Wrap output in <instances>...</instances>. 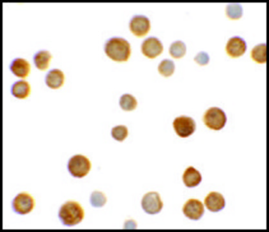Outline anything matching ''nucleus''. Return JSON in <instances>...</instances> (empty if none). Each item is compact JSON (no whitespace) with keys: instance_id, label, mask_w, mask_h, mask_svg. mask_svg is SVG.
<instances>
[{"instance_id":"nucleus-15","label":"nucleus","mask_w":269,"mask_h":232,"mask_svg":"<svg viewBox=\"0 0 269 232\" xmlns=\"http://www.w3.org/2000/svg\"><path fill=\"white\" fill-rule=\"evenodd\" d=\"M202 180L201 173L193 166H189L184 171L183 175V182L187 187H195L201 183Z\"/></svg>"},{"instance_id":"nucleus-8","label":"nucleus","mask_w":269,"mask_h":232,"mask_svg":"<svg viewBox=\"0 0 269 232\" xmlns=\"http://www.w3.org/2000/svg\"><path fill=\"white\" fill-rule=\"evenodd\" d=\"M130 30L138 37L145 36L150 29V22L147 16L136 15L132 18L129 23Z\"/></svg>"},{"instance_id":"nucleus-12","label":"nucleus","mask_w":269,"mask_h":232,"mask_svg":"<svg viewBox=\"0 0 269 232\" xmlns=\"http://www.w3.org/2000/svg\"><path fill=\"white\" fill-rule=\"evenodd\" d=\"M205 205L208 210L218 212L226 206V201L224 196L219 192H211L205 198Z\"/></svg>"},{"instance_id":"nucleus-10","label":"nucleus","mask_w":269,"mask_h":232,"mask_svg":"<svg viewBox=\"0 0 269 232\" xmlns=\"http://www.w3.org/2000/svg\"><path fill=\"white\" fill-rule=\"evenodd\" d=\"M183 212L189 219L197 220L203 216L205 209L202 202L198 199H191L185 203Z\"/></svg>"},{"instance_id":"nucleus-16","label":"nucleus","mask_w":269,"mask_h":232,"mask_svg":"<svg viewBox=\"0 0 269 232\" xmlns=\"http://www.w3.org/2000/svg\"><path fill=\"white\" fill-rule=\"evenodd\" d=\"M11 93L18 99H25L31 93V87L27 81L19 80L13 85Z\"/></svg>"},{"instance_id":"nucleus-9","label":"nucleus","mask_w":269,"mask_h":232,"mask_svg":"<svg viewBox=\"0 0 269 232\" xmlns=\"http://www.w3.org/2000/svg\"><path fill=\"white\" fill-rule=\"evenodd\" d=\"M141 48L143 54L152 59L163 52L164 46L158 38L149 37L143 41Z\"/></svg>"},{"instance_id":"nucleus-20","label":"nucleus","mask_w":269,"mask_h":232,"mask_svg":"<svg viewBox=\"0 0 269 232\" xmlns=\"http://www.w3.org/2000/svg\"><path fill=\"white\" fill-rule=\"evenodd\" d=\"M187 47L184 42L178 40L171 44L169 48V52L173 57L181 58L184 56L186 53Z\"/></svg>"},{"instance_id":"nucleus-19","label":"nucleus","mask_w":269,"mask_h":232,"mask_svg":"<svg viewBox=\"0 0 269 232\" xmlns=\"http://www.w3.org/2000/svg\"><path fill=\"white\" fill-rule=\"evenodd\" d=\"M120 105L125 111H132L136 108L138 101L133 95L125 94L120 97Z\"/></svg>"},{"instance_id":"nucleus-13","label":"nucleus","mask_w":269,"mask_h":232,"mask_svg":"<svg viewBox=\"0 0 269 232\" xmlns=\"http://www.w3.org/2000/svg\"><path fill=\"white\" fill-rule=\"evenodd\" d=\"M10 69L17 77L24 78L29 75L31 65L24 58L18 57L11 63Z\"/></svg>"},{"instance_id":"nucleus-5","label":"nucleus","mask_w":269,"mask_h":232,"mask_svg":"<svg viewBox=\"0 0 269 232\" xmlns=\"http://www.w3.org/2000/svg\"><path fill=\"white\" fill-rule=\"evenodd\" d=\"M34 206H35V201L33 197L27 192H21L13 199V210L19 214H28L32 212Z\"/></svg>"},{"instance_id":"nucleus-11","label":"nucleus","mask_w":269,"mask_h":232,"mask_svg":"<svg viewBox=\"0 0 269 232\" xmlns=\"http://www.w3.org/2000/svg\"><path fill=\"white\" fill-rule=\"evenodd\" d=\"M226 49L227 54L231 57H240L245 52L247 49V44L244 39L241 37H232L227 41Z\"/></svg>"},{"instance_id":"nucleus-3","label":"nucleus","mask_w":269,"mask_h":232,"mask_svg":"<svg viewBox=\"0 0 269 232\" xmlns=\"http://www.w3.org/2000/svg\"><path fill=\"white\" fill-rule=\"evenodd\" d=\"M91 168L92 164L89 158L81 154L74 155L68 162V170L74 178L85 177Z\"/></svg>"},{"instance_id":"nucleus-4","label":"nucleus","mask_w":269,"mask_h":232,"mask_svg":"<svg viewBox=\"0 0 269 232\" xmlns=\"http://www.w3.org/2000/svg\"><path fill=\"white\" fill-rule=\"evenodd\" d=\"M204 124L210 129L220 131L225 127L227 116L224 111L218 107H211L204 113Z\"/></svg>"},{"instance_id":"nucleus-14","label":"nucleus","mask_w":269,"mask_h":232,"mask_svg":"<svg viewBox=\"0 0 269 232\" xmlns=\"http://www.w3.org/2000/svg\"><path fill=\"white\" fill-rule=\"evenodd\" d=\"M65 76L61 70L54 69L48 72L45 76V83L51 89H57L64 84Z\"/></svg>"},{"instance_id":"nucleus-24","label":"nucleus","mask_w":269,"mask_h":232,"mask_svg":"<svg viewBox=\"0 0 269 232\" xmlns=\"http://www.w3.org/2000/svg\"><path fill=\"white\" fill-rule=\"evenodd\" d=\"M107 201L106 197L103 192L99 191H94L92 192L90 196V203L92 206L94 207H102L105 205Z\"/></svg>"},{"instance_id":"nucleus-6","label":"nucleus","mask_w":269,"mask_h":232,"mask_svg":"<svg viewBox=\"0 0 269 232\" xmlns=\"http://www.w3.org/2000/svg\"><path fill=\"white\" fill-rule=\"evenodd\" d=\"M173 127L178 136L181 138H185L194 133L196 130V125L195 121L192 118L182 115L176 118L174 120Z\"/></svg>"},{"instance_id":"nucleus-22","label":"nucleus","mask_w":269,"mask_h":232,"mask_svg":"<svg viewBox=\"0 0 269 232\" xmlns=\"http://www.w3.org/2000/svg\"><path fill=\"white\" fill-rule=\"evenodd\" d=\"M175 70V64L171 60L165 59L159 63L158 71L165 77H169L174 73Z\"/></svg>"},{"instance_id":"nucleus-17","label":"nucleus","mask_w":269,"mask_h":232,"mask_svg":"<svg viewBox=\"0 0 269 232\" xmlns=\"http://www.w3.org/2000/svg\"><path fill=\"white\" fill-rule=\"evenodd\" d=\"M52 58V55L47 50H39L34 56V62L36 67L41 71H45Z\"/></svg>"},{"instance_id":"nucleus-21","label":"nucleus","mask_w":269,"mask_h":232,"mask_svg":"<svg viewBox=\"0 0 269 232\" xmlns=\"http://www.w3.org/2000/svg\"><path fill=\"white\" fill-rule=\"evenodd\" d=\"M226 15L231 20H238L242 17L243 9L240 4H229L226 7Z\"/></svg>"},{"instance_id":"nucleus-23","label":"nucleus","mask_w":269,"mask_h":232,"mask_svg":"<svg viewBox=\"0 0 269 232\" xmlns=\"http://www.w3.org/2000/svg\"><path fill=\"white\" fill-rule=\"evenodd\" d=\"M113 138L118 141H123L128 136V129L125 125H118L113 128L111 131Z\"/></svg>"},{"instance_id":"nucleus-1","label":"nucleus","mask_w":269,"mask_h":232,"mask_svg":"<svg viewBox=\"0 0 269 232\" xmlns=\"http://www.w3.org/2000/svg\"><path fill=\"white\" fill-rule=\"evenodd\" d=\"M105 52L114 61L127 62L131 55V44L124 38L113 37L106 41Z\"/></svg>"},{"instance_id":"nucleus-18","label":"nucleus","mask_w":269,"mask_h":232,"mask_svg":"<svg viewBox=\"0 0 269 232\" xmlns=\"http://www.w3.org/2000/svg\"><path fill=\"white\" fill-rule=\"evenodd\" d=\"M266 44L261 43L254 46L250 52V56L258 64H263L266 61Z\"/></svg>"},{"instance_id":"nucleus-2","label":"nucleus","mask_w":269,"mask_h":232,"mask_svg":"<svg viewBox=\"0 0 269 232\" xmlns=\"http://www.w3.org/2000/svg\"><path fill=\"white\" fill-rule=\"evenodd\" d=\"M84 216V210L78 202L67 201L60 209V219L66 226H75L82 221Z\"/></svg>"},{"instance_id":"nucleus-25","label":"nucleus","mask_w":269,"mask_h":232,"mask_svg":"<svg viewBox=\"0 0 269 232\" xmlns=\"http://www.w3.org/2000/svg\"><path fill=\"white\" fill-rule=\"evenodd\" d=\"M209 55H208L207 52H204V51L199 52L198 54L194 57V61H195L197 64L200 65V66H205V65H207L208 62H209Z\"/></svg>"},{"instance_id":"nucleus-7","label":"nucleus","mask_w":269,"mask_h":232,"mask_svg":"<svg viewBox=\"0 0 269 232\" xmlns=\"http://www.w3.org/2000/svg\"><path fill=\"white\" fill-rule=\"evenodd\" d=\"M141 206L146 213L154 215L161 212L164 203L157 192H150L143 196Z\"/></svg>"}]
</instances>
